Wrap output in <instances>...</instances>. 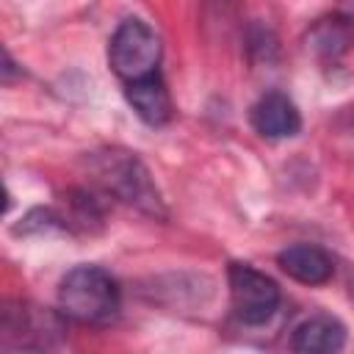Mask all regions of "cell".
Listing matches in <instances>:
<instances>
[{
  "label": "cell",
  "instance_id": "30bf717a",
  "mask_svg": "<svg viewBox=\"0 0 354 354\" xmlns=\"http://www.w3.org/2000/svg\"><path fill=\"white\" fill-rule=\"evenodd\" d=\"M346 346V326L326 313L304 318L290 337V348L301 354H332Z\"/></svg>",
  "mask_w": 354,
  "mask_h": 354
},
{
  "label": "cell",
  "instance_id": "7c38bea8",
  "mask_svg": "<svg viewBox=\"0 0 354 354\" xmlns=\"http://www.w3.org/2000/svg\"><path fill=\"white\" fill-rule=\"evenodd\" d=\"M340 11L348 14V17H354V0H340Z\"/></svg>",
  "mask_w": 354,
  "mask_h": 354
},
{
  "label": "cell",
  "instance_id": "6da1fadb",
  "mask_svg": "<svg viewBox=\"0 0 354 354\" xmlns=\"http://www.w3.org/2000/svg\"><path fill=\"white\" fill-rule=\"evenodd\" d=\"M88 171L97 180V185L111 194L113 199L136 207L144 216L152 218H166V205L163 196L144 166V160L136 152L119 149V147H105L88 155Z\"/></svg>",
  "mask_w": 354,
  "mask_h": 354
},
{
  "label": "cell",
  "instance_id": "52a82bcc",
  "mask_svg": "<svg viewBox=\"0 0 354 354\" xmlns=\"http://www.w3.org/2000/svg\"><path fill=\"white\" fill-rule=\"evenodd\" d=\"M252 127L263 138H293L301 130V113L285 91H266L252 105Z\"/></svg>",
  "mask_w": 354,
  "mask_h": 354
},
{
  "label": "cell",
  "instance_id": "ba28073f",
  "mask_svg": "<svg viewBox=\"0 0 354 354\" xmlns=\"http://www.w3.org/2000/svg\"><path fill=\"white\" fill-rule=\"evenodd\" d=\"M124 97H127L133 113L149 127H163L174 116V102H171V94H169L160 72L133 80V83H124Z\"/></svg>",
  "mask_w": 354,
  "mask_h": 354
},
{
  "label": "cell",
  "instance_id": "5b68a950",
  "mask_svg": "<svg viewBox=\"0 0 354 354\" xmlns=\"http://www.w3.org/2000/svg\"><path fill=\"white\" fill-rule=\"evenodd\" d=\"M230 307L243 326H266L279 310V285L249 263H230L227 268Z\"/></svg>",
  "mask_w": 354,
  "mask_h": 354
},
{
  "label": "cell",
  "instance_id": "8992f818",
  "mask_svg": "<svg viewBox=\"0 0 354 354\" xmlns=\"http://www.w3.org/2000/svg\"><path fill=\"white\" fill-rule=\"evenodd\" d=\"M354 44V17L343 14L340 8L335 14L318 17L307 33H304V47L307 53L321 61V64H335L340 61Z\"/></svg>",
  "mask_w": 354,
  "mask_h": 354
},
{
  "label": "cell",
  "instance_id": "8fae6325",
  "mask_svg": "<svg viewBox=\"0 0 354 354\" xmlns=\"http://www.w3.org/2000/svg\"><path fill=\"white\" fill-rule=\"evenodd\" d=\"M14 72H17V64H14L11 53L6 50V53H3V83H6V86L14 80Z\"/></svg>",
  "mask_w": 354,
  "mask_h": 354
},
{
  "label": "cell",
  "instance_id": "7a4b0ae2",
  "mask_svg": "<svg viewBox=\"0 0 354 354\" xmlns=\"http://www.w3.org/2000/svg\"><path fill=\"white\" fill-rule=\"evenodd\" d=\"M119 282L100 266H75L58 282V310L77 324L105 326L119 315Z\"/></svg>",
  "mask_w": 354,
  "mask_h": 354
},
{
  "label": "cell",
  "instance_id": "3957f363",
  "mask_svg": "<svg viewBox=\"0 0 354 354\" xmlns=\"http://www.w3.org/2000/svg\"><path fill=\"white\" fill-rule=\"evenodd\" d=\"M64 313L36 307L30 301H8L3 307V321H0V346L6 351H19V348H33V351H47L58 348L66 335Z\"/></svg>",
  "mask_w": 354,
  "mask_h": 354
},
{
  "label": "cell",
  "instance_id": "277c9868",
  "mask_svg": "<svg viewBox=\"0 0 354 354\" xmlns=\"http://www.w3.org/2000/svg\"><path fill=\"white\" fill-rule=\"evenodd\" d=\"M160 39L138 17L116 25L108 41V64L122 83H133L160 72Z\"/></svg>",
  "mask_w": 354,
  "mask_h": 354
},
{
  "label": "cell",
  "instance_id": "9c48e42d",
  "mask_svg": "<svg viewBox=\"0 0 354 354\" xmlns=\"http://www.w3.org/2000/svg\"><path fill=\"white\" fill-rule=\"evenodd\" d=\"M277 266L301 285H324L335 274V263L326 249L315 243H293L277 254Z\"/></svg>",
  "mask_w": 354,
  "mask_h": 354
}]
</instances>
